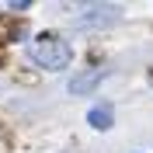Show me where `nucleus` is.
<instances>
[{
    "instance_id": "f257e3e1",
    "label": "nucleus",
    "mask_w": 153,
    "mask_h": 153,
    "mask_svg": "<svg viewBox=\"0 0 153 153\" xmlns=\"http://www.w3.org/2000/svg\"><path fill=\"white\" fill-rule=\"evenodd\" d=\"M70 56H73L70 45L63 38H52V35H38V42L31 45V59L45 70H63L70 63Z\"/></svg>"
},
{
    "instance_id": "f03ea898",
    "label": "nucleus",
    "mask_w": 153,
    "mask_h": 153,
    "mask_svg": "<svg viewBox=\"0 0 153 153\" xmlns=\"http://www.w3.org/2000/svg\"><path fill=\"white\" fill-rule=\"evenodd\" d=\"M101 70H97V73H84V76H73V80H70V94H84V91H94V84L97 80H101Z\"/></svg>"
},
{
    "instance_id": "7ed1b4c3",
    "label": "nucleus",
    "mask_w": 153,
    "mask_h": 153,
    "mask_svg": "<svg viewBox=\"0 0 153 153\" xmlns=\"http://www.w3.org/2000/svg\"><path fill=\"white\" fill-rule=\"evenodd\" d=\"M87 122L94 125V129H111V111L108 108H91L87 111Z\"/></svg>"
}]
</instances>
